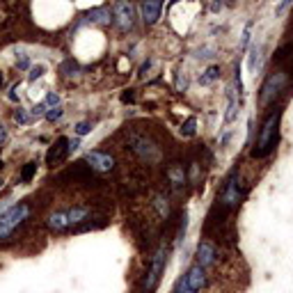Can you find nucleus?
<instances>
[{
	"label": "nucleus",
	"mask_w": 293,
	"mask_h": 293,
	"mask_svg": "<svg viewBox=\"0 0 293 293\" xmlns=\"http://www.w3.org/2000/svg\"><path fill=\"white\" fill-rule=\"evenodd\" d=\"M279 122H282V108L270 110L268 117L263 119V124H261V128H259L254 146H252V158H266V156L273 154L275 144H277Z\"/></svg>",
	"instance_id": "obj_1"
},
{
	"label": "nucleus",
	"mask_w": 293,
	"mask_h": 293,
	"mask_svg": "<svg viewBox=\"0 0 293 293\" xmlns=\"http://www.w3.org/2000/svg\"><path fill=\"white\" fill-rule=\"evenodd\" d=\"M27 213H30V206L27 204H16V206H12V209L5 211V213L0 215V241L7 238L9 233H12L14 229L27 218Z\"/></svg>",
	"instance_id": "obj_2"
},
{
	"label": "nucleus",
	"mask_w": 293,
	"mask_h": 293,
	"mask_svg": "<svg viewBox=\"0 0 293 293\" xmlns=\"http://www.w3.org/2000/svg\"><path fill=\"white\" fill-rule=\"evenodd\" d=\"M165 263H167V247L160 245L158 250L154 252L151 256V266H149V273H146V279H144V291L151 293L156 286H158V279L165 270Z\"/></svg>",
	"instance_id": "obj_3"
},
{
	"label": "nucleus",
	"mask_w": 293,
	"mask_h": 293,
	"mask_svg": "<svg viewBox=\"0 0 293 293\" xmlns=\"http://www.w3.org/2000/svg\"><path fill=\"white\" fill-rule=\"evenodd\" d=\"M241 199H243L241 186H238V181H236V172H231L222 188V195H220V206H222V209H233V206L241 204Z\"/></svg>",
	"instance_id": "obj_4"
},
{
	"label": "nucleus",
	"mask_w": 293,
	"mask_h": 293,
	"mask_svg": "<svg viewBox=\"0 0 293 293\" xmlns=\"http://www.w3.org/2000/svg\"><path fill=\"white\" fill-rule=\"evenodd\" d=\"M112 18L119 30H131L133 21H135V12H133L131 0H117L112 7Z\"/></svg>",
	"instance_id": "obj_5"
},
{
	"label": "nucleus",
	"mask_w": 293,
	"mask_h": 293,
	"mask_svg": "<svg viewBox=\"0 0 293 293\" xmlns=\"http://www.w3.org/2000/svg\"><path fill=\"white\" fill-rule=\"evenodd\" d=\"M128 144H131V149L135 151L142 160H149V163L158 160V156H160V151L154 146V142L146 140V137H142V135H131L128 137Z\"/></svg>",
	"instance_id": "obj_6"
},
{
	"label": "nucleus",
	"mask_w": 293,
	"mask_h": 293,
	"mask_svg": "<svg viewBox=\"0 0 293 293\" xmlns=\"http://www.w3.org/2000/svg\"><path fill=\"white\" fill-rule=\"evenodd\" d=\"M284 82H286V76H284L282 71L270 73L268 80H266L263 87H261V105H268L270 101H273V96L279 94V90L284 87Z\"/></svg>",
	"instance_id": "obj_7"
},
{
	"label": "nucleus",
	"mask_w": 293,
	"mask_h": 293,
	"mask_svg": "<svg viewBox=\"0 0 293 293\" xmlns=\"http://www.w3.org/2000/svg\"><path fill=\"white\" fill-rule=\"evenodd\" d=\"M85 165L92 172H110L114 167V158L110 154H103V151H90L85 156Z\"/></svg>",
	"instance_id": "obj_8"
},
{
	"label": "nucleus",
	"mask_w": 293,
	"mask_h": 293,
	"mask_svg": "<svg viewBox=\"0 0 293 293\" xmlns=\"http://www.w3.org/2000/svg\"><path fill=\"white\" fill-rule=\"evenodd\" d=\"M160 9H163V0H142L140 12H142V21L144 25H154L160 18Z\"/></svg>",
	"instance_id": "obj_9"
},
{
	"label": "nucleus",
	"mask_w": 293,
	"mask_h": 293,
	"mask_svg": "<svg viewBox=\"0 0 293 293\" xmlns=\"http://www.w3.org/2000/svg\"><path fill=\"white\" fill-rule=\"evenodd\" d=\"M67 154H69V137H57L55 144L50 146L48 154H46V163L57 165V163H62V160L67 158Z\"/></svg>",
	"instance_id": "obj_10"
},
{
	"label": "nucleus",
	"mask_w": 293,
	"mask_h": 293,
	"mask_svg": "<svg viewBox=\"0 0 293 293\" xmlns=\"http://www.w3.org/2000/svg\"><path fill=\"white\" fill-rule=\"evenodd\" d=\"M215 261V245L209 241H201L199 245H197V263L201 266V268H206V266H211Z\"/></svg>",
	"instance_id": "obj_11"
},
{
	"label": "nucleus",
	"mask_w": 293,
	"mask_h": 293,
	"mask_svg": "<svg viewBox=\"0 0 293 293\" xmlns=\"http://www.w3.org/2000/svg\"><path fill=\"white\" fill-rule=\"evenodd\" d=\"M186 279H188V284H190L192 291H201V286L206 284V273H204V268H201L199 263L190 266V270L186 273Z\"/></svg>",
	"instance_id": "obj_12"
},
{
	"label": "nucleus",
	"mask_w": 293,
	"mask_h": 293,
	"mask_svg": "<svg viewBox=\"0 0 293 293\" xmlns=\"http://www.w3.org/2000/svg\"><path fill=\"white\" fill-rule=\"evenodd\" d=\"M80 23H92V25H105L110 23V9L105 7H99V9H92Z\"/></svg>",
	"instance_id": "obj_13"
},
{
	"label": "nucleus",
	"mask_w": 293,
	"mask_h": 293,
	"mask_svg": "<svg viewBox=\"0 0 293 293\" xmlns=\"http://www.w3.org/2000/svg\"><path fill=\"white\" fill-rule=\"evenodd\" d=\"M67 218H69V224H80V222H85L87 218H90V209L87 206H73L71 211H67Z\"/></svg>",
	"instance_id": "obj_14"
},
{
	"label": "nucleus",
	"mask_w": 293,
	"mask_h": 293,
	"mask_svg": "<svg viewBox=\"0 0 293 293\" xmlns=\"http://www.w3.org/2000/svg\"><path fill=\"white\" fill-rule=\"evenodd\" d=\"M229 92H231V90H229ZM238 108H241V99H238V96L231 92V94H229V105H227V112H224V124H231L233 119L238 117V112H241V110H238Z\"/></svg>",
	"instance_id": "obj_15"
},
{
	"label": "nucleus",
	"mask_w": 293,
	"mask_h": 293,
	"mask_svg": "<svg viewBox=\"0 0 293 293\" xmlns=\"http://www.w3.org/2000/svg\"><path fill=\"white\" fill-rule=\"evenodd\" d=\"M48 227L53 229V231H64V229L69 227V218H67V213H62V211L53 213V215L48 218Z\"/></svg>",
	"instance_id": "obj_16"
},
{
	"label": "nucleus",
	"mask_w": 293,
	"mask_h": 293,
	"mask_svg": "<svg viewBox=\"0 0 293 293\" xmlns=\"http://www.w3.org/2000/svg\"><path fill=\"white\" fill-rule=\"evenodd\" d=\"M167 179L172 181L174 188H181L183 181H186V172H183V165H172L167 169Z\"/></svg>",
	"instance_id": "obj_17"
},
{
	"label": "nucleus",
	"mask_w": 293,
	"mask_h": 293,
	"mask_svg": "<svg viewBox=\"0 0 293 293\" xmlns=\"http://www.w3.org/2000/svg\"><path fill=\"white\" fill-rule=\"evenodd\" d=\"M37 167H39V163H35V160H30V163L23 165L21 174H18V179H21V183H30L32 177L37 174Z\"/></svg>",
	"instance_id": "obj_18"
},
{
	"label": "nucleus",
	"mask_w": 293,
	"mask_h": 293,
	"mask_svg": "<svg viewBox=\"0 0 293 293\" xmlns=\"http://www.w3.org/2000/svg\"><path fill=\"white\" fill-rule=\"evenodd\" d=\"M220 78V67H209L204 71V76H199V82L201 85H211V82H215Z\"/></svg>",
	"instance_id": "obj_19"
},
{
	"label": "nucleus",
	"mask_w": 293,
	"mask_h": 293,
	"mask_svg": "<svg viewBox=\"0 0 293 293\" xmlns=\"http://www.w3.org/2000/svg\"><path fill=\"white\" fill-rule=\"evenodd\" d=\"M154 206H156V211H158V215H160V218H167V215H169V204H167V197L158 195V197H156V201H154Z\"/></svg>",
	"instance_id": "obj_20"
},
{
	"label": "nucleus",
	"mask_w": 293,
	"mask_h": 293,
	"mask_svg": "<svg viewBox=\"0 0 293 293\" xmlns=\"http://www.w3.org/2000/svg\"><path fill=\"white\" fill-rule=\"evenodd\" d=\"M14 122H16V124H30L32 122V112H27L25 108L18 105V108L14 110Z\"/></svg>",
	"instance_id": "obj_21"
},
{
	"label": "nucleus",
	"mask_w": 293,
	"mask_h": 293,
	"mask_svg": "<svg viewBox=\"0 0 293 293\" xmlns=\"http://www.w3.org/2000/svg\"><path fill=\"white\" fill-rule=\"evenodd\" d=\"M195 126H197V119L195 117L186 119V124L181 126V135L183 137H192V135H195Z\"/></svg>",
	"instance_id": "obj_22"
},
{
	"label": "nucleus",
	"mask_w": 293,
	"mask_h": 293,
	"mask_svg": "<svg viewBox=\"0 0 293 293\" xmlns=\"http://www.w3.org/2000/svg\"><path fill=\"white\" fill-rule=\"evenodd\" d=\"M62 114H64V108H62V105H55V108H48V110H46V119H48V122H57Z\"/></svg>",
	"instance_id": "obj_23"
},
{
	"label": "nucleus",
	"mask_w": 293,
	"mask_h": 293,
	"mask_svg": "<svg viewBox=\"0 0 293 293\" xmlns=\"http://www.w3.org/2000/svg\"><path fill=\"white\" fill-rule=\"evenodd\" d=\"M186 229H188V213L183 211V215H181V224H179V231H177V245L183 241V236H186Z\"/></svg>",
	"instance_id": "obj_24"
},
{
	"label": "nucleus",
	"mask_w": 293,
	"mask_h": 293,
	"mask_svg": "<svg viewBox=\"0 0 293 293\" xmlns=\"http://www.w3.org/2000/svg\"><path fill=\"white\" fill-rule=\"evenodd\" d=\"M174 293H197V291H192L190 284H188V279H186V275H183V277L177 282V288H174Z\"/></svg>",
	"instance_id": "obj_25"
},
{
	"label": "nucleus",
	"mask_w": 293,
	"mask_h": 293,
	"mask_svg": "<svg viewBox=\"0 0 293 293\" xmlns=\"http://www.w3.org/2000/svg\"><path fill=\"white\" fill-rule=\"evenodd\" d=\"M73 131H76V135H78V137L87 135V133L92 131V122H78V124H76V128H73Z\"/></svg>",
	"instance_id": "obj_26"
},
{
	"label": "nucleus",
	"mask_w": 293,
	"mask_h": 293,
	"mask_svg": "<svg viewBox=\"0 0 293 293\" xmlns=\"http://www.w3.org/2000/svg\"><path fill=\"white\" fill-rule=\"evenodd\" d=\"M46 73V67L44 64H37V67L30 69V73H27V80H37V78H41Z\"/></svg>",
	"instance_id": "obj_27"
},
{
	"label": "nucleus",
	"mask_w": 293,
	"mask_h": 293,
	"mask_svg": "<svg viewBox=\"0 0 293 293\" xmlns=\"http://www.w3.org/2000/svg\"><path fill=\"white\" fill-rule=\"evenodd\" d=\"M46 108H55V105H60V94L57 92H48V96H46Z\"/></svg>",
	"instance_id": "obj_28"
},
{
	"label": "nucleus",
	"mask_w": 293,
	"mask_h": 293,
	"mask_svg": "<svg viewBox=\"0 0 293 293\" xmlns=\"http://www.w3.org/2000/svg\"><path fill=\"white\" fill-rule=\"evenodd\" d=\"M250 35H252V23H247L245 30H243V39H241V48H243V50H245L247 41H250Z\"/></svg>",
	"instance_id": "obj_29"
},
{
	"label": "nucleus",
	"mask_w": 293,
	"mask_h": 293,
	"mask_svg": "<svg viewBox=\"0 0 293 293\" xmlns=\"http://www.w3.org/2000/svg\"><path fill=\"white\" fill-rule=\"evenodd\" d=\"M44 114H46V103H37L32 108V117H44Z\"/></svg>",
	"instance_id": "obj_30"
},
{
	"label": "nucleus",
	"mask_w": 293,
	"mask_h": 293,
	"mask_svg": "<svg viewBox=\"0 0 293 293\" xmlns=\"http://www.w3.org/2000/svg\"><path fill=\"white\" fill-rule=\"evenodd\" d=\"M16 67H18V69H27V67H30V60H27V55L21 53V57L16 60Z\"/></svg>",
	"instance_id": "obj_31"
},
{
	"label": "nucleus",
	"mask_w": 293,
	"mask_h": 293,
	"mask_svg": "<svg viewBox=\"0 0 293 293\" xmlns=\"http://www.w3.org/2000/svg\"><path fill=\"white\" fill-rule=\"evenodd\" d=\"M78 144H80V140H78V137L69 140V154H71V151H76V149H78Z\"/></svg>",
	"instance_id": "obj_32"
},
{
	"label": "nucleus",
	"mask_w": 293,
	"mask_h": 293,
	"mask_svg": "<svg viewBox=\"0 0 293 293\" xmlns=\"http://www.w3.org/2000/svg\"><path fill=\"white\" fill-rule=\"evenodd\" d=\"M291 5H293V0H282V3H279V7H277V12H284V9L291 7Z\"/></svg>",
	"instance_id": "obj_33"
},
{
	"label": "nucleus",
	"mask_w": 293,
	"mask_h": 293,
	"mask_svg": "<svg viewBox=\"0 0 293 293\" xmlns=\"http://www.w3.org/2000/svg\"><path fill=\"white\" fill-rule=\"evenodd\" d=\"M5 140H7V128H5L3 124H0V144H3Z\"/></svg>",
	"instance_id": "obj_34"
},
{
	"label": "nucleus",
	"mask_w": 293,
	"mask_h": 293,
	"mask_svg": "<svg viewBox=\"0 0 293 293\" xmlns=\"http://www.w3.org/2000/svg\"><path fill=\"white\" fill-rule=\"evenodd\" d=\"M122 101H124V103H131V101H133V90H128V94H124Z\"/></svg>",
	"instance_id": "obj_35"
},
{
	"label": "nucleus",
	"mask_w": 293,
	"mask_h": 293,
	"mask_svg": "<svg viewBox=\"0 0 293 293\" xmlns=\"http://www.w3.org/2000/svg\"><path fill=\"white\" fill-rule=\"evenodd\" d=\"M3 80H5V78H3V71H0V87H3Z\"/></svg>",
	"instance_id": "obj_36"
},
{
	"label": "nucleus",
	"mask_w": 293,
	"mask_h": 293,
	"mask_svg": "<svg viewBox=\"0 0 293 293\" xmlns=\"http://www.w3.org/2000/svg\"><path fill=\"white\" fill-rule=\"evenodd\" d=\"M5 186V181H3V179H0V188H3Z\"/></svg>",
	"instance_id": "obj_37"
},
{
	"label": "nucleus",
	"mask_w": 293,
	"mask_h": 293,
	"mask_svg": "<svg viewBox=\"0 0 293 293\" xmlns=\"http://www.w3.org/2000/svg\"><path fill=\"white\" fill-rule=\"evenodd\" d=\"M174 3H179V0H172V5H174Z\"/></svg>",
	"instance_id": "obj_38"
},
{
	"label": "nucleus",
	"mask_w": 293,
	"mask_h": 293,
	"mask_svg": "<svg viewBox=\"0 0 293 293\" xmlns=\"http://www.w3.org/2000/svg\"><path fill=\"white\" fill-rule=\"evenodd\" d=\"M142 293H146V291H142Z\"/></svg>",
	"instance_id": "obj_39"
}]
</instances>
